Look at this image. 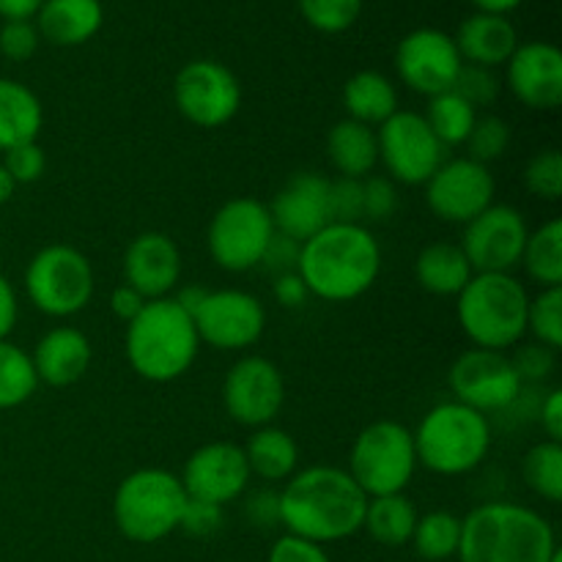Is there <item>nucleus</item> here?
I'll return each mask as SVG.
<instances>
[{
	"label": "nucleus",
	"mask_w": 562,
	"mask_h": 562,
	"mask_svg": "<svg viewBox=\"0 0 562 562\" xmlns=\"http://www.w3.org/2000/svg\"><path fill=\"white\" fill-rule=\"evenodd\" d=\"M14 190H16L14 179H11L9 170H5L3 162H0V206H3V203H9L11 198H14Z\"/></svg>",
	"instance_id": "58"
},
{
	"label": "nucleus",
	"mask_w": 562,
	"mask_h": 562,
	"mask_svg": "<svg viewBox=\"0 0 562 562\" xmlns=\"http://www.w3.org/2000/svg\"><path fill=\"white\" fill-rule=\"evenodd\" d=\"M198 351L201 338L195 322L176 305L173 296L146 302V307L126 324V362L146 382H176L195 366Z\"/></svg>",
	"instance_id": "4"
},
{
	"label": "nucleus",
	"mask_w": 562,
	"mask_h": 562,
	"mask_svg": "<svg viewBox=\"0 0 562 562\" xmlns=\"http://www.w3.org/2000/svg\"><path fill=\"white\" fill-rule=\"evenodd\" d=\"M269 217H272L274 231L294 241L311 239L322 228L333 223L329 214V179L322 173H294L278 195L267 203Z\"/></svg>",
	"instance_id": "21"
},
{
	"label": "nucleus",
	"mask_w": 562,
	"mask_h": 562,
	"mask_svg": "<svg viewBox=\"0 0 562 562\" xmlns=\"http://www.w3.org/2000/svg\"><path fill=\"white\" fill-rule=\"evenodd\" d=\"M280 527L289 536L327 547L362 530L368 497L344 467L296 470L280 488Z\"/></svg>",
	"instance_id": "1"
},
{
	"label": "nucleus",
	"mask_w": 562,
	"mask_h": 562,
	"mask_svg": "<svg viewBox=\"0 0 562 562\" xmlns=\"http://www.w3.org/2000/svg\"><path fill=\"white\" fill-rule=\"evenodd\" d=\"M467 157L475 159V162L488 165L494 159H503L505 151L510 148V126L508 121L499 119V115H483L475 119L470 137H467Z\"/></svg>",
	"instance_id": "39"
},
{
	"label": "nucleus",
	"mask_w": 562,
	"mask_h": 562,
	"mask_svg": "<svg viewBox=\"0 0 562 562\" xmlns=\"http://www.w3.org/2000/svg\"><path fill=\"white\" fill-rule=\"evenodd\" d=\"M245 459L250 475L263 483H285L300 470V445L289 431L278 426H263L252 431L245 445Z\"/></svg>",
	"instance_id": "29"
},
{
	"label": "nucleus",
	"mask_w": 562,
	"mask_h": 562,
	"mask_svg": "<svg viewBox=\"0 0 562 562\" xmlns=\"http://www.w3.org/2000/svg\"><path fill=\"white\" fill-rule=\"evenodd\" d=\"M527 236H530V228H527V220L519 209L508 206V203H492L464 225L461 250H464L475 274H514V269L521 263Z\"/></svg>",
	"instance_id": "15"
},
{
	"label": "nucleus",
	"mask_w": 562,
	"mask_h": 562,
	"mask_svg": "<svg viewBox=\"0 0 562 562\" xmlns=\"http://www.w3.org/2000/svg\"><path fill=\"white\" fill-rule=\"evenodd\" d=\"M179 477L187 497L220 505V508L239 499L252 481L245 448L234 442H209L198 448L187 459Z\"/></svg>",
	"instance_id": "19"
},
{
	"label": "nucleus",
	"mask_w": 562,
	"mask_h": 562,
	"mask_svg": "<svg viewBox=\"0 0 562 562\" xmlns=\"http://www.w3.org/2000/svg\"><path fill=\"white\" fill-rule=\"evenodd\" d=\"M278 234L267 203L256 198H234L214 212L206 231L212 261L225 272H250L261 267L269 241Z\"/></svg>",
	"instance_id": "10"
},
{
	"label": "nucleus",
	"mask_w": 562,
	"mask_h": 562,
	"mask_svg": "<svg viewBox=\"0 0 562 562\" xmlns=\"http://www.w3.org/2000/svg\"><path fill=\"white\" fill-rule=\"evenodd\" d=\"M329 214L333 223H362V179L338 176L329 181Z\"/></svg>",
	"instance_id": "44"
},
{
	"label": "nucleus",
	"mask_w": 562,
	"mask_h": 562,
	"mask_svg": "<svg viewBox=\"0 0 562 562\" xmlns=\"http://www.w3.org/2000/svg\"><path fill=\"white\" fill-rule=\"evenodd\" d=\"M296 263H300V241L289 239V236L283 234H274L267 252H263L261 267L278 278V274L296 272Z\"/></svg>",
	"instance_id": "49"
},
{
	"label": "nucleus",
	"mask_w": 562,
	"mask_h": 562,
	"mask_svg": "<svg viewBox=\"0 0 562 562\" xmlns=\"http://www.w3.org/2000/svg\"><path fill=\"white\" fill-rule=\"evenodd\" d=\"M412 439L417 467H426L434 475L459 477L486 461L494 434L486 415L459 401H445L423 415Z\"/></svg>",
	"instance_id": "6"
},
{
	"label": "nucleus",
	"mask_w": 562,
	"mask_h": 562,
	"mask_svg": "<svg viewBox=\"0 0 562 562\" xmlns=\"http://www.w3.org/2000/svg\"><path fill=\"white\" fill-rule=\"evenodd\" d=\"M296 5H300L302 20L313 31L335 36V33L349 31L360 20L366 0H296Z\"/></svg>",
	"instance_id": "38"
},
{
	"label": "nucleus",
	"mask_w": 562,
	"mask_h": 562,
	"mask_svg": "<svg viewBox=\"0 0 562 562\" xmlns=\"http://www.w3.org/2000/svg\"><path fill=\"white\" fill-rule=\"evenodd\" d=\"M206 294H209L206 285L190 283V285H181V289H176L173 302L181 307V311L187 313V316L192 318L198 311H201V305H203V300H206Z\"/></svg>",
	"instance_id": "55"
},
{
	"label": "nucleus",
	"mask_w": 562,
	"mask_h": 562,
	"mask_svg": "<svg viewBox=\"0 0 562 562\" xmlns=\"http://www.w3.org/2000/svg\"><path fill=\"white\" fill-rule=\"evenodd\" d=\"M538 420H541L543 434L552 442H562V390H549L547 398L541 401V409H538Z\"/></svg>",
	"instance_id": "53"
},
{
	"label": "nucleus",
	"mask_w": 562,
	"mask_h": 562,
	"mask_svg": "<svg viewBox=\"0 0 562 562\" xmlns=\"http://www.w3.org/2000/svg\"><path fill=\"white\" fill-rule=\"evenodd\" d=\"M505 86L530 110H558L562 102V53L552 42H525L505 64Z\"/></svg>",
	"instance_id": "20"
},
{
	"label": "nucleus",
	"mask_w": 562,
	"mask_h": 562,
	"mask_svg": "<svg viewBox=\"0 0 562 562\" xmlns=\"http://www.w3.org/2000/svg\"><path fill=\"white\" fill-rule=\"evenodd\" d=\"M91 340L77 327H53L31 351L38 382L49 387H71L91 366Z\"/></svg>",
	"instance_id": "23"
},
{
	"label": "nucleus",
	"mask_w": 562,
	"mask_h": 562,
	"mask_svg": "<svg viewBox=\"0 0 562 562\" xmlns=\"http://www.w3.org/2000/svg\"><path fill=\"white\" fill-rule=\"evenodd\" d=\"M527 333L547 349H562V285L560 289H541V294L530 296Z\"/></svg>",
	"instance_id": "37"
},
{
	"label": "nucleus",
	"mask_w": 562,
	"mask_h": 562,
	"mask_svg": "<svg viewBox=\"0 0 562 562\" xmlns=\"http://www.w3.org/2000/svg\"><path fill=\"white\" fill-rule=\"evenodd\" d=\"M44 124L42 99L25 82L0 77V151L36 140Z\"/></svg>",
	"instance_id": "26"
},
{
	"label": "nucleus",
	"mask_w": 562,
	"mask_h": 562,
	"mask_svg": "<svg viewBox=\"0 0 562 562\" xmlns=\"http://www.w3.org/2000/svg\"><path fill=\"white\" fill-rule=\"evenodd\" d=\"M530 294L508 272H477L456 296V316L472 349L508 351L527 335Z\"/></svg>",
	"instance_id": "5"
},
{
	"label": "nucleus",
	"mask_w": 562,
	"mask_h": 562,
	"mask_svg": "<svg viewBox=\"0 0 562 562\" xmlns=\"http://www.w3.org/2000/svg\"><path fill=\"white\" fill-rule=\"evenodd\" d=\"M398 209V190L387 176H366L362 179V214L366 220H390Z\"/></svg>",
	"instance_id": "45"
},
{
	"label": "nucleus",
	"mask_w": 562,
	"mask_h": 562,
	"mask_svg": "<svg viewBox=\"0 0 562 562\" xmlns=\"http://www.w3.org/2000/svg\"><path fill=\"white\" fill-rule=\"evenodd\" d=\"M382 272V247L362 223H329L300 245L296 274L311 296L351 302L373 289Z\"/></svg>",
	"instance_id": "2"
},
{
	"label": "nucleus",
	"mask_w": 562,
	"mask_h": 562,
	"mask_svg": "<svg viewBox=\"0 0 562 562\" xmlns=\"http://www.w3.org/2000/svg\"><path fill=\"white\" fill-rule=\"evenodd\" d=\"M346 472L368 499L404 494L417 472L412 431L398 420H376L355 437Z\"/></svg>",
	"instance_id": "8"
},
{
	"label": "nucleus",
	"mask_w": 562,
	"mask_h": 562,
	"mask_svg": "<svg viewBox=\"0 0 562 562\" xmlns=\"http://www.w3.org/2000/svg\"><path fill=\"white\" fill-rule=\"evenodd\" d=\"M187 497L181 477L159 467L135 470L113 494L115 530L132 543H157L179 532Z\"/></svg>",
	"instance_id": "7"
},
{
	"label": "nucleus",
	"mask_w": 562,
	"mask_h": 562,
	"mask_svg": "<svg viewBox=\"0 0 562 562\" xmlns=\"http://www.w3.org/2000/svg\"><path fill=\"white\" fill-rule=\"evenodd\" d=\"M472 267L461 245L453 241H431L417 252L415 278L423 291L434 296H459L472 280Z\"/></svg>",
	"instance_id": "28"
},
{
	"label": "nucleus",
	"mask_w": 562,
	"mask_h": 562,
	"mask_svg": "<svg viewBox=\"0 0 562 562\" xmlns=\"http://www.w3.org/2000/svg\"><path fill=\"white\" fill-rule=\"evenodd\" d=\"M412 547L423 562H448L459 554L461 519L450 510H428L417 516Z\"/></svg>",
	"instance_id": "33"
},
{
	"label": "nucleus",
	"mask_w": 562,
	"mask_h": 562,
	"mask_svg": "<svg viewBox=\"0 0 562 562\" xmlns=\"http://www.w3.org/2000/svg\"><path fill=\"white\" fill-rule=\"evenodd\" d=\"M38 36L33 20H9L0 27V55L5 60H14V64H22V60H31L36 55Z\"/></svg>",
	"instance_id": "43"
},
{
	"label": "nucleus",
	"mask_w": 562,
	"mask_h": 562,
	"mask_svg": "<svg viewBox=\"0 0 562 562\" xmlns=\"http://www.w3.org/2000/svg\"><path fill=\"white\" fill-rule=\"evenodd\" d=\"M36 387L38 376L31 355L9 338L0 340V412L16 409L31 401Z\"/></svg>",
	"instance_id": "35"
},
{
	"label": "nucleus",
	"mask_w": 562,
	"mask_h": 562,
	"mask_svg": "<svg viewBox=\"0 0 562 562\" xmlns=\"http://www.w3.org/2000/svg\"><path fill=\"white\" fill-rule=\"evenodd\" d=\"M426 203L442 223L467 225L494 203L497 181L488 165L470 157L445 159L426 181Z\"/></svg>",
	"instance_id": "17"
},
{
	"label": "nucleus",
	"mask_w": 562,
	"mask_h": 562,
	"mask_svg": "<svg viewBox=\"0 0 562 562\" xmlns=\"http://www.w3.org/2000/svg\"><path fill=\"white\" fill-rule=\"evenodd\" d=\"M327 157L338 176L366 179L379 165L376 130L351 119L338 121L327 132Z\"/></svg>",
	"instance_id": "27"
},
{
	"label": "nucleus",
	"mask_w": 562,
	"mask_h": 562,
	"mask_svg": "<svg viewBox=\"0 0 562 562\" xmlns=\"http://www.w3.org/2000/svg\"><path fill=\"white\" fill-rule=\"evenodd\" d=\"M554 355H558V351L547 349V346L541 344H525V346H514V355L508 357L510 362H514L521 382H541V379L552 376L554 366H558Z\"/></svg>",
	"instance_id": "46"
},
{
	"label": "nucleus",
	"mask_w": 562,
	"mask_h": 562,
	"mask_svg": "<svg viewBox=\"0 0 562 562\" xmlns=\"http://www.w3.org/2000/svg\"><path fill=\"white\" fill-rule=\"evenodd\" d=\"M124 283L140 291L148 302L173 294L181 283L179 245L162 231L135 236L124 252Z\"/></svg>",
	"instance_id": "22"
},
{
	"label": "nucleus",
	"mask_w": 562,
	"mask_h": 562,
	"mask_svg": "<svg viewBox=\"0 0 562 562\" xmlns=\"http://www.w3.org/2000/svg\"><path fill=\"white\" fill-rule=\"evenodd\" d=\"M272 294H274V300H278V305L289 307V311L302 307L307 300H311V291H307V285L302 283V278L296 272L278 274L272 283Z\"/></svg>",
	"instance_id": "51"
},
{
	"label": "nucleus",
	"mask_w": 562,
	"mask_h": 562,
	"mask_svg": "<svg viewBox=\"0 0 562 562\" xmlns=\"http://www.w3.org/2000/svg\"><path fill=\"white\" fill-rule=\"evenodd\" d=\"M285 404L280 368L261 355H247L228 368L223 382V406L245 428L272 426Z\"/></svg>",
	"instance_id": "14"
},
{
	"label": "nucleus",
	"mask_w": 562,
	"mask_h": 562,
	"mask_svg": "<svg viewBox=\"0 0 562 562\" xmlns=\"http://www.w3.org/2000/svg\"><path fill=\"white\" fill-rule=\"evenodd\" d=\"M201 344L217 351L250 349L267 329V311L258 296L241 289L209 291L201 311L192 316Z\"/></svg>",
	"instance_id": "18"
},
{
	"label": "nucleus",
	"mask_w": 562,
	"mask_h": 562,
	"mask_svg": "<svg viewBox=\"0 0 562 562\" xmlns=\"http://www.w3.org/2000/svg\"><path fill=\"white\" fill-rule=\"evenodd\" d=\"M527 278L541 289H560L562 285V220H549L541 228L527 236L521 263Z\"/></svg>",
	"instance_id": "32"
},
{
	"label": "nucleus",
	"mask_w": 562,
	"mask_h": 562,
	"mask_svg": "<svg viewBox=\"0 0 562 562\" xmlns=\"http://www.w3.org/2000/svg\"><path fill=\"white\" fill-rule=\"evenodd\" d=\"M376 146L379 162L387 170V179L412 187L426 184L445 162V151H448L437 140L426 119L412 110H398L376 126Z\"/></svg>",
	"instance_id": "11"
},
{
	"label": "nucleus",
	"mask_w": 562,
	"mask_h": 562,
	"mask_svg": "<svg viewBox=\"0 0 562 562\" xmlns=\"http://www.w3.org/2000/svg\"><path fill=\"white\" fill-rule=\"evenodd\" d=\"M453 91L464 99L472 108H492L497 102L499 91H503V82H499L497 71L486 69V66L464 64L461 66L459 77H456Z\"/></svg>",
	"instance_id": "41"
},
{
	"label": "nucleus",
	"mask_w": 562,
	"mask_h": 562,
	"mask_svg": "<svg viewBox=\"0 0 562 562\" xmlns=\"http://www.w3.org/2000/svg\"><path fill=\"white\" fill-rule=\"evenodd\" d=\"M16 318H20V305H16L14 285L0 272V340H5L14 333Z\"/></svg>",
	"instance_id": "54"
},
{
	"label": "nucleus",
	"mask_w": 562,
	"mask_h": 562,
	"mask_svg": "<svg viewBox=\"0 0 562 562\" xmlns=\"http://www.w3.org/2000/svg\"><path fill=\"white\" fill-rule=\"evenodd\" d=\"M245 516L250 525L263 527V530L280 525V494L272 492V488L252 492L245 503Z\"/></svg>",
	"instance_id": "50"
},
{
	"label": "nucleus",
	"mask_w": 562,
	"mask_h": 562,
	"mask_svg": "<svg viewBox=\"0 0 562 562\" xmlns=\"http://www.w3.org/2000/svg\"><path fill=\"white\" fill-rule=\"evenodd\" d=\"M560 552L554 527L536 508L483 503L461 519L459 562H552Z\"/></svg>",
	"instance_id": "3"
},
{
	"label": "nucleus",
	"mask_w": 562,
	"mask_h": 562,
	"mask_svg": "<svg viewBox=\"0 0 562 562\" xmlns=\"http://www.w3.org/2000/svg\"><path fill=\"white\" fill-rule=\"evenodd\" d=\"M3 168L9 170V176L14 179V184H33L44 176L47 170V154L38 146V140L22 143V146L9 148L3 151Z\"/></svg>",
	"instance_id": "42"
},
{
	"label": "nucleus",
	"mask_w": 562,
	"mask_h": 562,
	"mask_svg": "<svg viewBox=\"0 0 562 562\" xmlns=\"http://www.w3.org/2000/svg\"><path fill=\"white\" fill-rule=\"evenodd\" d=\"M225 521V508L212 503H198V499H190L184 508V516H181V532L192 538H212L223 530Z\"/></svg>",
	"instance_id": "47"
},
{
	"label": "nucleus",
	"mask_w": 562,
	"mask_h": 562,
	"mask_svg": "<svg viewBox=\"0 0 562 562\" xmlns=\"http://www.w3.org/2000/svg\"><path fill=\"white\" fill-rule=\"evenodd\" d=\"M173 102L192 126L220 130L241 108L239 77L220 60H190L173 80Z\"/></svg>",
	"instance_id": "12"
},
{
	"label": "nucleus",
	"mask_w": 562,
	"mask_h": 562,
	"mask_svg": "<svg viewBox=\"0 0 562 562\" xmlns=\"http://www.w3.org/2000/svg\"><path fill=\"white\" fill-rule=\"evenodd\" d=\"M453 42L464 64L497 69V66L508 64L514 49L519 47V33L508 16L475 11L461 22Z\"/></svg>",
	"instance_id": "24"
},
{
	"label": "nucleus",
	"mask_w": 562,
	"mask_h": 562,
	"mask_svg": "<svg viewBox=\"0 0 562 562\" xmlns=\"http://www.w3.org/2000/svg\"><path fill=\"white\" fill-rule=\"evenodd\" d=\"M267 562H333L329 560L327 549L318 547V543L305 541V538L296 536H280L278 541L269 549Z\"/></svg>",
	"instance_id": "48"
},
{
	"label": "nucleus",
	"mask_w": 562,
	"mask_h": 562,
	"mask_svg": "<svg viewBox=\"0 0 562 562\" xmlns=\"http://www.w3.org/2000/svg\"><path fill=\"white\" fill-rule=\"evenodd\" d=\"M552 562H562V552H558V554H554V558H552Z\"/></svg>",
	"instance_id": "59"
},
{
	"label": "nucleus",
	"mask_w": 562,
	"mask_h": 562,
	"mask_svg": "<svg viewBox=\"0 0 562 562\" xmlns=\"http://www.w3.org/2000/svg\"><path fill=\"white\" fill-rule=\"evenodd\" d=\"M44 0H0V20H33Z\"/></svg>",
	"instance_id": "56"
},
{
	"label": "nucleus",
	"mask_w": 562,
	"mask_h": 562,
	"mask_svg": "<svg viewBox=\"0 0 562 562\" xmlns=\"http://www.w3.org/2000/svg\"><path fill=\"white\" fill-rule=\"evenodd\" d=\"M525 187L530 195L541 201H560L562 198V157L558 148H543L527 162Z\"/></svg>",
	"instance_id": "40"
},
{
	"label": "nucleus",
	"mask_w": 562,
	"mask_h": 562,
	"mask_svg": "<svg viewBox=\"0 0 562 562\" xmlns=\"http://www.w3.org/2000/svg\"><path fill=\"white\" fill-rule=\"evenodd\" d=\"M38 36L55 47H80L104 25L102 0H44L33 16Z\"/></svg>",
	"instance_id": "25"
},
{
	"label": "nucleus",
	"mask_w": 562,
	"mask_h": 562,
	"mask_svg": "<svg viewBox=\"0 0 562 562\" xmlns=\"http://www.w3.org/2000/svg\"><path fill=\"white\" fill-rule=\"evenodd\" d=\"M521 477L536 497L558 505L562 499V442L543 439L532 445L521 461Z\"/></svg>",
	"instance_id": "36"
},
{
	"label": "nucleus",
	"mask_w": 562,
	"mask_h": 562,
	"mask_svg": "<svg viewBox=\"0 0 562 562\" xmlns=\"http://www.w3.org/2000/svg\"><path fill=\"white\" fill-rule=\"evenodd\" d=\"M417 508L404 494H387V497H371L366 505L362 530L387 549H401L412 541L417 525Z\"/></svg>",
	"instance_id": "31"
},
{
	"label": "nucleus",
	"mask_w": 562,
	"mask_h": 562,
	"mask_svg": "<svg viewBox=\"0 0 562 562\" xmlns=\"http://www.w3.org/2000/svg\"><path fill=\"white\" fill-rule=\"evenodd\" d=\"M475 5V11H486V14H503L508 16L510 11L519 9L525 0H470Z\"/></svg>",
	"instance_id": "57"
},
{
	"label": "nucleus",
	"mask_w": 562,
	"mask_h": 562,
	"mask_svg": "<svg viewBox=\"0 0 562 562\" xmlns=\"http://www.w3.org/2000/svg\"><path fill=\"white\" fill-rule=\"evenodd\" d=\"M344 108L351 121H360V124L376 130L390 115L398 113V91L382 71H355L344 86Z\"/></svg>",
	"instance_id": "30"
},
{
	"label": "nucleus",
	"mask_w": 562,
	"mask_h": 562,
	"mask_svg": "<svg viewBox=\"0 0 562 562\" xmlns=\"http://www.w3.org/2000/svg\"><path fill=\"white\" fill-rule=\"evenodd\" d=\"M146 302L148 300L140 294V291L132 289L130 283H121V285H115L113 294H110V311H113V316L119 318V322L130 324L132 318H135L137 313L146 307Z\"/></svg>",
	"instance_id": "52"
},
{
	"label": "nucleus",
	"mask_w": 562,
	"mask_h": 562,
	"mask_svg": "<svg viewBox=\"0 0 562 562\" xmlns=\"http://www.w3.org/2000/svg\"><path fill=\"white\" fill-rule=\"evenodd\" d=\"M461 60L453 36L439 27H417L406 33L395 47V71L409 91L420 97L453 91Z\"/></svg>",
	"instance_id": "16"
},
{
	"label": "nucleus",
	"mask_w": 562,
	"mask_h": 562,
	"mask_svg": "<svg viewBox=\"0 0 562 562\" xmlns=\"http://www.w3.org/2000/svg\"><path fill=\"white\" fill-rule=\"evenodd\" d=\"M448 384L456 395L453 401L486 417L510 409L525 387L508 351L488 349H467L464 355L456 357Z\"/></svg>",
	"instance_id": "13"
},
{
	"label": "nucleus",
	"mask_w": 562,
	"mask_h": 562,
	"mask_svg": "<svg viewBox=\"0 0 562 562\" xmlns=\"http://www.w3.org/2000/svg\"><path fill=\"white\" fill-rule=\"evenodd\" d=\"M423 119L445 148H453L467 143L472 126H475L477 110L467 104L456 91H445L428 99V110L423 113Z\"/></svg>",
	"instance_id": "34"
},
{
	"label": "nucleus",
	"mask_w": 562,
	"mask_h": 562,
	"mask_svg": "<svg viewBox=\"0 0 562 562\" xmlns=\"http://www.w3.org/2000/svg\"><path fill=\"white\" fill-rule=\"evenodd\" d=\"M25 294L38 313L69 318L93 296V267L71 245H47L25 267Z\"/></svg>",
	"instance_id": "9"
}]
</instances>
